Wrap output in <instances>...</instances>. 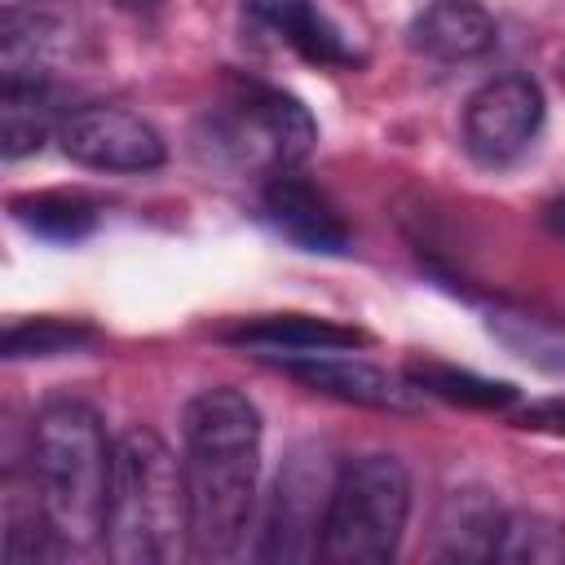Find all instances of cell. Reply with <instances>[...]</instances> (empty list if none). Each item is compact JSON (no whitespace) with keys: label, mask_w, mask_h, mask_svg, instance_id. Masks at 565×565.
<instances>
[{"label":"cell","mask_w":565,"mask_h":565,"mask_svg":"<svg viewBox=\"0 0 565 565\" xmlns=\"http://www.w3.org/2000/svg\"><path fill=\"white\" fill-rule=\"evenodd\" d=\"M247 18L313 66H358L362 53L318 0H247Z\"/></svg>","instance_id":"13"},{"label":"cell","mask_w":565,"mask_h":565,"mask_svg":"<svg viewBox=\"0 0 565 565\" xmlns=\"http://www.w3.org/2000/svg\"><path fill=\"white\" fill-rule=\"evenodd\" d=\"M282 375L300 380L305 388L322 393V397H340L353 406H371V411H388V415H411L419 406V388L384 366H371L362 358L349 353H305V358H278L274 362Z\"/></svg>","instance_id":"9"},{"label":"cell","mask_w":565,"mask_h":565,"mask_svg":"<svg viewBox=\"0 0 565 565\" xmlns=\"http://www.w3.org/2000/svg\"><path fill=\"white\" fill-rule=\"evenodd\" d=\"M406 380L424 397H441L450 406H472V411H503L521 397L508 380H490V375H477V371H463L450 362H433V358H424V362L415 358L406 366Z\"/></svg>","instance_id":"18"},{"label":"cell","mask_w":565,"mask_h":565,"mask_svg":"<svg viewBox=\"0 0 565 565\" xmlns=\"http://www.w3.org/2000/svg\"><path fill=\"white\" fill-rule=\"evenodd\" d=\"M313 141H318V124L305 110V102L256 79H238L216 106L203 110L194 128V150L207 163L225 172H260V177L300 168Z\"/></svg>","instance_id":"4"},{"label":"cell","mask_w":565,"mask_h":565,"mask_svg":"<svg viewBox=\"0 0 565 565\" xmlns=\"http://www.w3.org/2000/svg\"><path fill=\"white\" fill-rule=\"evenodd\" d=\"M503 508L486 494V490H455L450 503H446V516H441V556L450 561H486L494 556V539H499V525H503Z\"/></svg>","instance_id":"17"},{"label":"cell","mask_w":565,"mask_h":565,"mask_svg":"<svg viewBox=\"0 0 565 565\" xmlns=\"http://www.w3.org/2000/svg\"><path fill=\"white\" fill-rule=\"evenodd\" d=\"M181 472L190 508V556L234 561L247 547L260 481V411L247 393L216 384L185 402Z\"/></svg>","instance_id":"1"},{"label":"cell","mask_w":565,"mask_h":565,"mask_svg":"<svg viewBox=\"0 0 565 565\" xmlns=\"http://www.w3.org/2000/svg\"><path fill=\"white\" fill-rule=\"evenodd\" d=\"M547 225H552V230H556V234L565 238V194L547 203Z\"/></svg>","instance_id":"24"},{"label":"cell","mask_w":565,"mask_h":565,"mask_svg":"<svg viewBox=\"0 0 565 565\" xmlns=\"http://www.w3.org/2000/svg\"><path fill=\"white\" fill-rule=\"evenodd\" d=\"M260 216L269 221L274 234H282L287 243H296L300 252H318V256H344L353 247V234L344 225V216L331 207V199L322 190H313L296 168L265 177L260 190Z\"/></svg>","instance_id":"10"},{"label":"cell","mask_w":565,"mask_h":565,"mask_svg":"<svg viewBox=\"0 0 565 565\" xmlns=\"http://www.w3.org/2000/svg\"><path fill=\"white\" fill-rule=\"evenodd\" d=\"M411 521V472L397 455H353L335 472L322 521V556L335 565H384Z\"/></svg>","instance_id":"5"},{"label":"cell","mask_w":565,"mask_h":565,"mask_svg":"<svg viewBox=\"0 0 565 565\" xmlns=\"http://www.w3.org/2000/svg\"><path fill=\"white\" fill-rule=\"evenodd\" d=\"M110 455L115 441H106V424L93 406L53 397L35 411L26 437L31 494L40 499L62 547H88L102 539Z\"/></svg>","instance_id":"3"},{"label":"cell","mask_w":565,"mask_h":565,"mask_svg":"<svg viewBox=\"0 0 565 565\" xmlns=\"http://www.w3.org/2000/svg\"><path fill=\"white\" fill-rule=\"evenodd\" d=\"M494 561H565V530L534 512H508L494 539Z\"/></svg>","instance_id":"20"},{"label":"cell","mask_w":565,"mask_h":565,"mask_svg":"<svg viewBox=\"0 0 565 565\" xmlns=\"http://www.w3.org/2000/svg\"><path fill=\"white\" fill-rule=\"evenodd\" d=\"M97 331L84 322H66V318H31V322H9L0 335V353L9 362L22 358H57V353H79L93 349Z\"/></svg>","instance_id":"19"},{"label":"cell","mask_w":565,"mask_h":565,"mask_svg":"<svg viewBox=\"0 0 565 565\" xmlns=\"http://www.w3.org/2000/svg\"><path fill=\"white\" fill-rule=\"evenodd\" d=\"M216 340L247 349L260 362H278V358H305V353H353L371 335L358 327L331 322V318H313V313H260V318L221 327Z\"/></svg>","instance_id":"12"},{"label":"cell","mask_w":565,"mask_h":565,"mask_svg":"<svg viewBox=\"0 0 565 565\" xmlns=\"http://www.w3.org/2000/svg\"><path fill=\"white\" fill-rule=\"evenodd\" d=\"M102 543L119 565H168L190 556L185 472L154 428H128L115 437Z\"/></svg>","instance_id":"2"},{"label":"cell","mask_w":565,"mask_h":565,"mask_svg":"<svg viewBox=\"0 0 565 565\" xmlns=\"http://www.w3.org/2000/svg\"><path fill=\"white\" fill-rule=\"evenodd\" d=\"M490 331H494L512 353H521L525 362H534V366H543V371H565V335H561L556 327H547L543 318L494 309V313H490Z\"/></svg>","instance_id":"21"},{"label":"cell","mask_w":565,"mask_h":565,"mask_svg":"<svg viewBox=\"0 0 565 565\" xmlns=\"http://www.w3.org/2000/svg\"><path fill=\"white\" fill-rule=\"evenodd\" d=\"M494 18L477 0H433L406 26V44L428 62H472L494 49Z\"/></svg>","instance_id":"14"},{"label":"cell","mask_w":565,"mask_h":565,"mask_svg":"<svg viewBox=\"0 0 565 565\" xmlns=\"http://www.w3.org/2000/svg\"><path fill=\"white\" fill-rule=\"evenodd\" d=\"M516 424H521V428H534V433H556V437H565V397H543V402L521 406Z\"/></svg>","instance_id":"22"},{"label":"cell","mask_w":565,"mask_h":565,"mask_svg":"<svg viewBox=\"0 0 565 565\" xmlns=\"http://www.w3.org/2000/svg\"><path fill=\"white\" fill-rule=\"evenodd\" d=\"M57 102L49 84H22V79H0V154L22 159L35 154L49 137H57Z\"/></svg>","instance_id":"15"},{"label":"cell","mask_w":565,"mask_h":565,"mask_svg":"<svg viewBox=\"0 0 565 565\" xmlns=\"http://www.w3.org/2000/svg\"><path fill=\"white\" fill-rule=\"evenodd\" d=\"M75 31L71 18L35 4V0H13L0 13V79H22V84H49L53 71L71 57Z\"/></svg>","instance_id":"11"},{"label":"cell","mask_w":565,"mask_h":565,"mask_svg":"<svg viewBox=\"0 0 565 565\" xmlns=\"http://www.w3.org/2000/svg\"><path fill=\"white\" fill-rule=\"evenodd\" d=\"M539 128H543V88L521 71L486 79L463 106V150L481 168L516 163L534 146Z\"/></svg>","instance_id":"7"},{"label":"cell","mask_w":565,"mask_h":565,"mask_svg":"<svg viewBox=\"0 0 565 565\" xmlns=\"http://www.w3.org/2000/svg\"><path fill=\"white\" fill-rule=\"evenodd\" d=\"M335 472L340 463L318 441H300L287 450L256 547L260 561H309L322 552V521L335 490Z\"/></svg>","instance_id":"6"},{"label":"cell","mask_w":565,"mask_h":565,"mask_svg":"<svg viewBox=\"0 0 565 565\" xmlns=\"http://www.w3.org/2000/svg\"><path fill=\"white\" fill-rule=\"evenodd\" d=\"M57 146L93 172H154L168 159L159 128L124 106H79L57 124Z\"/></svg>","instance_id":"8"},{"label":"cell","mask_w":565,"mask_h":565,"mask_svg":"<svg viewBox=\"0 0 565 565\" xmlns=\"http://www.w3.org/2000/svg\"><path fill=\"white\" fill-rule=\"evenodd\" d=\"M9 216L44 238V243H79L97 230V203L75 194V190H35V194H13Z\"/></svg>","instance_id":"16"},{"label":"cell","mask_w":565,"mask_h":565,"mask_svg":"<svg viewBox=\"0 0 565 565\" xmlns=\"http://www.w3.org/2000/svg\"><path fill=\"white\" fill-rule=\"evenodd\" d=\"M110 4H119L124 13H141V18H150V13L163 9V0H110Z\"/></svg>","instance_id":"23"}]
</instances>
